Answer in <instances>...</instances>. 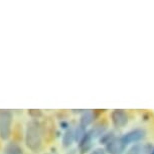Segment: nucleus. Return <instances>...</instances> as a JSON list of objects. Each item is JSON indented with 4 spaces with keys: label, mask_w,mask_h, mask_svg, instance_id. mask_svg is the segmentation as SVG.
<instances>
[{
    "label": "nucleus",
    "mask_w": 154,
    "mask_h": 154,
    "mask_svg": "<svg viewBox=\"0 0 154 154\" xmlns=\"http://www.w3.org/2000/svg\"><path fill=\"white\" fill-rule=\"evenodd\" d=\"M25 143L26 146L32 151H37L42 147V132L40 125L36 120L28 122L25 132Z\"/></svg>",
    "instance_id": "1"
},
{
    "label": "nucleus",
    "mask_w": 154,
    "mask_h": 154,
    "mask_svg": "<svg viewBox=\"0 0 154 154\" xmlns=\"http://www.w3.org/2000/svg\"><path fill=\"white\" fill-rule=\"evenodd\" d=\"M12 113L9 110H0V138L7 140L11 134Z\"/></svg>",
    "instance_id": "2"
},
{
    "label": "nucleus",
    "mask_w": 154,
    "mask_h": 154,
    "mask_svg": "<svg viewBox=\"0 0 154 154\" xmlns=\"http://www.w3.org/2000/svg\"><path fill=\"white\" fill-rule=\"evenodd\" d=\"M127 143L123 137H114L106 144V150L109 154H122L126 149Z\"/></svg>",
    "instance_id": "3"
},
{
    "label": "nucleus",
    "mask_w": 154,
    "mask_h": 154,
    "mask_svg": "<svg viewBox=\"0 0 154 154\" xmlns=\"http://www.w3.org/2000/svg\"><path fill=\"white\" fill-rule=\"evenodd\" d=\"M112 122L117 128L124 127L128 122L127 114L123 110H114L112 113Z\"/></svg>",
    "instance_id": "4"
},
{
    "label": "nucleus",
    "mask_w": 154,
    "mask_h": 154,
    "mask_svg": "<svg viewBox=\"0 0 154 154\" xmlns=\"http://www.w3.org/2000/svg\"><path fill=\"white\" fill-rule=\"evenodd\" d=\"M122 137L127 144L132 143V142H138L145 137V131L143 129H135L128 132L127 134L123 135Z\"/></svg>",
    "instance_id": "5"
},
{
    "label": "nucleus",
    "mask_w": 154,
    "mask_h": 154,
    "mask_svg": "<svg viewBox=\"0 0 154 154\" xmlns=\"http://www.w3.org/2000/svg\"><path fill=\"white\" fill-rule=\"evenodd\" d=\"M152 149L150 144H136L128 150L127 154H151Z\"/></svg>",
    "instance_id": "6"
},
{
    "label": "nucleus",
    "mask_w": 154,
    "mask_h": 154,
    "mask_svg": "<svg viewBox=\"0 0 154 154\" xmlns=\"http://www.w3.org/2000/svg\"><path fill=\"white\" fill-rule=\"evenodd\" d=\"M4 154H23V150L15 142H9L4 148Z\"/></svg>",
    "instance_id": "7"
},
{
    "label": "nucleus",
    "mask_w": 154,
    "mask_h": 154,
    "mask_svg": "<svg viewBox=\"0 0 154 154\" xmlns=\"http://www.w3.org/2000/svg\"><path fill=\"white\" fill-rule=\"evenodd\" d=\"M74 140H75V132L72 129H68L63 136V145L65 147L71 146Z\"/></svg>",
    "instance_id": "8"
},
{
    "label": "nucleus",
    "mask_w": 154,
    "mask_h": 154,
    "mask_svg": "<svg viewBox=\"0 0 154 154\" xmlns=\"http://www.w3.org/2000/svg\"><path fill=\"white\" fill-rule=\"evenodd\" d=\"M93 119H94V115H93V112L92 111H86L85 113L83 114V116L81 117V123L80 125L83 127H87L89 126L90 124L93 122Z\"/></svg>",
    "instance_id": "9"
},
{
    "label": "nucleus",
    "mask_w": 154,
    "mask_h": 154,
    "mask_svg": "<svg viewBox=\"0 0 154 154\" xmlns=\"http://www.w3.org/2000/svg\"><path fill=\"white\" fill-rule=\"evenodd\" d=\"M75 141H78V142H80L82 139L84 138V136H85L86 134V128L85 127H83V126H81V125H79V127L75 129Z\"/></svg>",
    "instance_id": "10"
},
{
    "label": "nucleus",
    "mask_w": 154,
    "mask_h": 154,
    "mask_svg": "<svg viewBox=\"0 0 154 154\" xmlns=\"http://www.w3.org/2000/svg\"><path fill=\"white\" fill-rule=\"evenodd\" d=\"M28 113H29L31 117H33V118H37L42 115V113H40L39 110H29V112Z\"/></svg>",
    "instance_id": "11"
},
{
    "label": "nucleus",
    "mask_w": 154,
    "mask_h": 154,
    "mask_svg": "<svg viewBox=\"0 0 154 154\" xmlns=\"http://www.w3.org/2000/svg\"><path fill=\"white\" fill-rule=\"evenodd\" d=\"M90 154H106L104 149H102V148H97V149L93 150Z\"/></svg>",
    "instance_id": "12"
},
{
    "label": "nucleus",
    "mask_w": 154,
    "mask_h": 154,
    "mask_svg": "<svg viewBox=\"0 0 154 154\" xmlns=\"http://www.w3.org/2000/svg\"><path fill=\"white\" fill-rule=\"evenodd\" d=\"M46 154H56V153H46Z\"/></svg>",
    "instance_id": "13"
}]
</instances>
